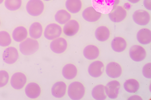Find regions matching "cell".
<instances>
[{"label":"cell","mask_w":151,"mask_h":100,"mask_svg":"<svg viewBox=\"0 0 151 100\" xmlns=\"http://www.w3.org/2000/svg\"><path fill=\"white\" fill-rule=\"evenodd\" d=\"M40 44L37 40L27 38L20 43L19 50L23 55L26 56L32 55L36 52L39 49Z\"/></svg>","instance_id":"cell-1"},{"label":"cell","mask_w":151,"mask_h":100,"mask_svg":"<svg viewBox=\"0 0 151 100\" xmlns=\"http://www.w3.org/2000/svg\"><path fill=\"white\" fill-rule=\"evenodd\" d=\"M68 47L67 40L65 38L61 37L52 40L50 44V48L52 52L58 54L64 52Z\"/></svg>","instance_id":"cell-9"},{"label":"cell","mask_w":151,"mask_h":100,"mask_svg":"<svg viewBox=\"0 0 151 100\" xmlns=\"http://www.w3.org/2000/svg\"><path fill=\"white\" fill-rule=\"evenodd\" d=\"M43 31L42 24L39 21H35L30 25L28 30V34L31 38L37 40L42 37Z\"/></svg>","instance_id":"cell-19"},{"label":"cell","mask_w":151,"mask_h":100,"mask_svg":"<svg viewBox=\"0 0 151 100\" xmlns=\"http://www.w3.org/2000/svg\"><path fill=\"white\" fill-rule=\"evenodd\" d=\"M19 52L17 49L14 46H9L4 51L2 57L3 61L8 65H12L15 63L18 60Z\"/></svg>","instance_id":"cell-7"},{"label":"cell","mask_w":151,"mask_h":100,"mask_svg":"<svg viewBox=\"0 0 151 100\" xmlns=\"http://www.w3.org/2000/svg\"><path fill=\"white\" fill-rule=\"evenodd\" d=\"M106 72L107 75L110 77L116 78L121 75L122 69L121 66L119 63L112 62L107 65Z\"/></svg>","instance_id":"cell-18"},{"label":"cell","mask_w":151,"mask_h":100,"mask_svg":"<svg viewBox=\"0 0 151 100\" xmlns=\"http://www.w3.org/2000/svg\"><path fill=\"white\" fill-rule=\"evenodd\" d=\"M65 6L66 9L71 14H76L82 10L83 3L81 0H66Z\"/></svg>","instance_id":"cell-22"},{"label":"cell","mask_w":151,"mask_h":100,"mask_svg":"<svg viewBox=\"0 0 151 100\" xmlns=\"http://www.w3.org/2000/svg\"><path fill=\"white\" fill-rule=\"evenodd\" d=\"M139 82L133 79L127 80L124 84L125 90L127 92L131 93L137 92L139 89Z\"/></svg>","instance_id":"cell-29"},{"label":"cell","mask_w":151,"mask_h":100,"mask_svg":"<svg viewBox=\"0 0 151 100\" xmlns=\"http://www.w3.org/2000/svg\"><path fill=\"white\" fill-rule=\"evenodd\" d=\"M108 14L109 18L112 22L119 23L123 21L127 16V11L122 6H113L111 11Z\"/></svg>","instance_id":"cell-5"},{"label":"cell","mask_w":151,"mask_h":100,"mask_svg":"<svg viewBox=\"0 0 151 100\" xmlns=\"http://www.w3.org/2000/svg\"><path fill=\"white\" fill-rule=\"evenodd\" d=\"M9 75L8 72L5 70H0V88L6 86L9 82Z\"/></svg>","instance_id":"cell-32"},{"label":"cell","mask_w":151,"mask_h":100,"mask_svg":"<svg viewBox=\"0 0 151 100\" xmlns=\"http://www.w3.org/2000/svg\"><path fill=\"white\" fill-rule=\"evenodd\" d=\"M136 37L140 43L144 45L149 44L151 42V31L148 28H142L137 33Z\"/></svg>","instance_id":"cell-25"},{"label":"cell","mask_w":151,"mask_h":100,"mask_svg":"<svg viewBox=\"0 0 151 100\" xmlns=\"http://www.w3.org/2000/svg\"><path fill=\"white\" fill-rule=\"evenodd\" d=\"M91 94L93 98L97 100L105 99L107 95L105 92V86L102 84H99L93 89Z\"/></svg>","instance_id":"cell-28"},{"label":"cell","mask_w":151,"mask_h":100,"mask_svg":"<svg viewBox=\"0 0 151 100\" xmlns=\"http://www.w3.org/2000/svg\"><path fill=\"white\" fill-rule=\"evenodd\" d=\"M1 20H0V26H1Z\"/></svg>","instance_id":"cell-40"},{"label":"cell","mask_w":151,"mask_h":100,"mask_svg":"<svg viewBox=\"0 0 151 100\" xmlns=\"http://www.w3.org/2000/svg\"><path fill=\"white\" fill-rule=\"evenodd\" d=\"M104 70V65L100 61H94L90 64L88 68L89 74L94 78H98L103 74Z\"/></svg>","instance_id":"cell-16"},{"label":"cell","mask_w":151,"mask_h":100,"mask_svg":"<svg viewBox=\"0 0 151 100\" xmlns=\"http://www.w3.org/2000/svg\"><path fill=\"white\" fill-rule=\"evenodd\" d=\"M43 1H46V2H48V1H51L52 0H42Z\"/></svg>","instance_id":"cell-39"},{"label":"cell","mask_w":151,"mask_h":100,"mask_svg":"<svg viewBox=\"0 0 151 100\" xmlns=\"http://www.w3.org/2000/svg\"><path fill=\"white\" fill-rule=\"evenodd\" d=\"M114 0H92V6L97 11L109 13L112 10Z\"/></svg>","instance_id":"cell-6"},{"label":"cell","mask_w":151,"mask_h":100,"mask_svg":"<svg viewBox=\"0 0 151 100\" xmlns=\"http://www.w3.org/2000/svg\"><path fill=\"white\" fill-rule=\"evenodd\" d=\"M142 73L144 76L146 78H151V63H148L145 65L142 69Z\"/></svg>","instance_id":"cell-33"},{"label":"cell","mask_w":151,"mask_h":100,"mask_svg":"<svg viewBox=\"0 0 151 100\" xmlns=\"http://www.w3.org/2000/svg\"><path fill=\"white\" fill-rule=\"evenodd\" d=\"M62 33V27L60 25L56 23H51L46 26L43 34L46 39L52 41L60 37Z\"/></svg>","instance_id":"cell-4"},{"label":"cell","mask_w":151,"mask_h":100,"mask_svg":"<svg viewBox=\"0 0 151 100\" xmlns=\"http://www.w3.org/2000/svg\"><path fill=\"white\" fill-rule=\"evenodd\" d=\"M128 100H142V98L138 95H134L129 97L128 98Z\"/></svg>","instance_id":"cell-35"},{"label":"cell","mask_w":151,"mask_h":100,"mask_svg":"<svg viewBox=\"0 0 151 100\" xmlns=\"http://www.w3.org/2000/svg\"><path fill=\"white\" fill-rule=\"evenodd\" d=\"M12 43V38L9 33L7 31H0V46L6 47L9 46Z\"/></svg>","instance_id":"cell-31"},{"label":"cell","mask_w":151,"mask_h":100,"mask_svg":"<svg viewBox=\"0 0 151 100\" xmlns=\"http://www.w3.org/2000/svg\"><path fill=\"white\" fill-rule=\"evenodd\" d=\"M80 28L78 21L75 19H71L63 25L62 28L63 33L67 37H73L78 33Z\"/></svg>","instance_id":"cell-11"},{"label":"cell","mask_w":151,"mask_h":100,"mask_svg":"<svg viewBox=\"0 0 151 100\" xmlns=\"http://www.w3.org/2000/svg\"><path fill=\"white\" fill-rule=\"evenodd\" d=\"M110 31L106 26H101L98 27L96 29L95 35L97 40L100 42L107 40L110 35Z\"/></svg>","instance_id":"cell-27"},{"label":"cell","mask_w":151,"mask_h":100,"mask_svg":"<svg viewBox=\"0 0 151 100\" xmlns=\"http://www.w3.org/2000/svg\"><path fill=\"white\" fill-rule=\"evenodd\" d=\"M67 89V85L64 82H57L53 84L51 88L52 94L56 98H62L65 95Z\"/></svg>","instance_id":"cell-17"},{"label":"cell","mask_w":151,"mask_h":100,"mask_svg":"<svg viewBox=\"0 0 151 100\" xmlns=\"http://www.w3.org/2000/svg\"><path fill=\"white\" fill-rule=\"evenodd\" d=\"M130 3L132 4H136L139 2L141 0H127Z\"/></svg>","instance_id":"cell-36"},{"label":"cell","mask_w":151,"mask_h":100,"mask_svg":"<svg viewBox=\"0 0 151 100\" xmlns=\"http://www.w3.org/2000/svg\"><path fill=\"white\" fill-rule=\"evenodd\" d=\"M28 35L27 29L24 26H19L14 29L12 33V37L15 41L20 43L26 39Z\"/></svg>","instance_id":"cell-20"},{"label":"cell","mask_w":151,"mask_h":100,"mask_svg":"<svg viewBox=\"0 0 151 100\" xmlns=\"http://www.w3.org/2000/svg\"><path fill=\"white\" fill-rule=\"evenodd\" d=\"M83 53L84 56L86 59L92 60L98 57L100 54V50L96 46L90 44L84 48Z\"/></svg>","instance_id":"cell-24"},{"label":"cell","mask_w":151,"mask_h":100,"mask_svg":"<svg viewBox=\"0 0 151 100\" xmlns=\"http://www.w3.org/2000/svg\"><path fill=\"white\" fill-rule=\"evenodd\" d=\"M143 4L144 7L147 10H151V0H144Z\"/></svg>","instance_id":"cell-34"},{"label":"cell","mask_w":151,"mask_h":100,"mask_svg":"<svg viewBox=\"0 0 151 100\" xmlns=\"http://www.w3.org/2000/svg\"><path fill=\"white\" fill-rule=\"evenodd\" d=\"M129 53L131 59L136 62L142 61L147 56L146 50L143 47L139 45L132 46L129 49Z\"/></svg>","instance_id":"cell-13"},{"label":"cell","mask_w":151,"mask_h":100,"mask_svg":"<svg viewBox=\"0 0 151 100\" xmlns=\"http://www.w3.org/2000/svg\"><path fill=\"white\" fill-rule=\"evenodd\" d=\"M4 5L8 10L14 11L19 10L21 7L22 0H4Z\"/></svg>","instance_id":"cell-30"},{"label":"cell","mask_w":151,"mask_h":100,"mask_svg":"<svg viewBox=\"0 0 151 100\" xmlns=\"http://www.w3.org/2000/svg\"><path fill=\"white\" fill-rule=\"evenodd\" d=\"M121 87L120 82L114 80L109 82L105 86L106 95L110 99H116L118 96Z\"/></svg>","instance_id":"cell-14"},{"label":"cell","mask_w":151,"mask_h":100,"mask_svg":"<svg viewBox=\"0 0 151 100\" xmlns=\"http://www.w3.org/2000/svg\"><path fill=\"white\" fill-rule=\"evenodd\" d=\"M113 50L117 52H121L125 50L127 47V43L123 38L117 36L115 37L112 40L111 43Z\"/></svg>","instance_id":"cell-26"},{"label":"cell","mask_w":151,"mask_h":100,"mask_svg":"<svg viewBox=\"0 0 151 100\" xmlns=\"http://www.w3.org/2000/svg\"><path fill=\"white\" fill-rule=\"evenodd\" d=\"M71 14L64 9L58 10L54 16L55 21L56 23L60 25H64L71 19Z\"/></svg>","instance_id":"cell-23"},{"label":"cell","mask_w":151,"mask_h":100,"mask_svg":"<svg viewBox=\"0 0 151 100\" xmlns=\"http://www.w3.org/2000/svg\"><path fill=\"white\" fill-rule=\"evenodd\" d=\"M24 91L27 96L31 99L38 98L41 93V89L38 84L35 82H30L27 84Z\"/></svg>","instance_id":"cell-15"},{"label":"cell","mask_w":151,"mask_h":100,"mask_svg":"<svg viewBox=\"0 0 151 100\" xmlns=\"http://www.w3.org/2000/svg\"><path fill=\"white\" fill-rule=\"evenodd\" d=\"M132 19L137 25L145 26L148 24L151 20L149 13L143 9H138L135 11L132 15Z\"/></svg>","instance_id":"cell-10"},{"label":"cell","mask_w":151,"mask_h":100,"mask_svg":"<svg viewBox=\"0 0 151 100\" xmlns=\"http://www.w3.org/2000/svg\"><path fill=\"white\" fill-rule=\"evenodd\" d=\"M28 14L33 17H37L41 15L45 9V4L42 0H29L25 6Z\"/></svg>","instance_id":"cell-3"},{"label":"cell","mask_w":151,"mask_h":100,"mask_svg":"<svg viewBox=\"0 0 151 100\" xmlns=\"http://www.w3.org/2000/svg\"><path fill=\"white\" fill-rule=\"evenodd\" d=\"M62 73L63 76L66 79L71 80L77 76L78 70L74 64L69 63L65 65L63 67Z\"/></svg>","instance_id":"cell-21"},{"label":"cell","mask_w":151,"mask_h":100,"mask_svg":"<svg viewBox=\"0 0 151 100\" xmlns=\"http://www.w3.org/2000/svg\"><path fill=\"white\" fill-rule=\"evenodd\" d=\"M4 0H0V5L4 1Z\"/></svg>","instance_id":"cell-38"},{"label":"cell","mask_w":151,"mask_h":100,"mask_svg":"<svg viewBox=\"0 0 151 100\" xmlns=\"http://www.w3.org/2000/svg\"><path fill=\"white\" fill-rule=\"evenodd\" d=\"M102 15V13L97 11L92 6L86 8L81 13L83 18L87 22L90 23L98 21L101 18Z\"/></svg>","instance_id":"cell-12"},{"label":"cell","mask_w":151,"mask_h":100,"mask_svg":"<svg viewBox=\"0 0 151 100\" xmlns=\"http://www.w3.org/2000/svg\"><path fill=\"white\" fill-rule=\"evenodd\" d=\"M27 77L23 73L18 72L14 73L12 76L10 83L14 89L19 90L22 89L26 84Z\"/></svg>","instance_id":"cell-8"},{"label":"cell","mask_w":151,"mask_h":100,"mask_svg":"<svg viewBox=\"0 0 151 100\" xmlns=\"http://www.w3.org/2000/svg\"><path fill=\"white\" fill-rule=\"evenodd\" d=\"M67 93L69 98L73 100H79L84 96L86 92L85 87L81 82L75 81L69 85Z\"/></svg>","instance_id":"cell-2"},{"label":"cell","mask_w":151,"mask_h":100,"mask_svg":"<svg viewBox=\"0 0 151 100\" xmlns=\"http://www.w3.org/2000/svg\"><path fill=\"white\" fill-rule=\"evenodd\" d=\"M120 2V0H114V5L117 6L119 4Z\"/></svg>","instance_id":"cell-37"}]
</instances>
